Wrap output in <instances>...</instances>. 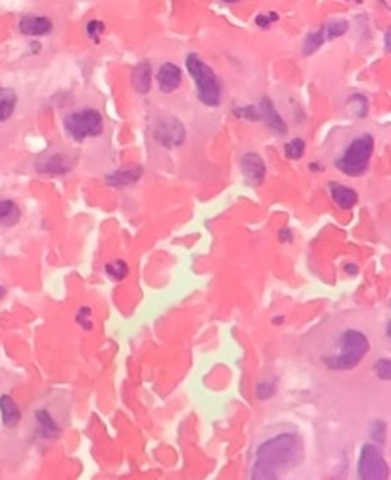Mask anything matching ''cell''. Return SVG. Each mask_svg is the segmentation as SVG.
<instances>
[{
    "mask_svg": "<svg viewBox=\"0 0 391 480\" xmlns=\"http://www.w3.org/2000/svg\"><path fill=\"white\" fill-rule=\"evenodd\" d=\"M300 457H302V443L298 436L285 433L268 440L257 448L252 479L272 480L283 477L298 464Z\"/></svg>",
    "mask_w": 391,
    "mask_h": 480,
    "instance_id": "6da1fadb",
    "label": "cell"
},
{
    "mask_svg": "<svg viewBox=\"0 0 391 480\" xmlns=\"http://www.w3.org/2000/svg\"><path fill=\"white\" fill-rule=\"evenodd\" d=\"M187 65L188 74L192 75L193 81L197 85V96L202 104L209 107H217L222 102V87L221 80L216 72L212 70V67L202 59L199 55L192 53L187 57Z\"/></svg>",
    "mask_w": 391,
    "mask_h": 480,
    "instance_id": "7a4b0ae2",
    "label": "cell"
},
{
    "mask_svg": "<svg viewBox=\"0 0 391 480\" xmlns=\"http://www.w3.org/2000/svg\"><path fill=\"white\" fill-rule=\"evenodd\" d=\"M373 149H375V139L371 135L364 132L351 141L349 147L335 160V166L347 177H361L368 170Z\"/></svg>",
    "mask_w": 391,
    "mask_h": 480,
    "instance_id": "3957f363",
    "label": "cell"
},
{
    "mask_svg": "<svg viewBox=\"0 0 391 480\" xmlns=\"http://www.w3.org/2000/svg\"><path fill=\"white\" fill-rule=\"evenodd\" d=\"M341 353L325 358V365L332 370H352L369 351V340L358 329H347L341 336Z\"/></svg>",
    "mask_w": 391,
    "mask_h": 480,
    "instance_id": "277c9868",
    "label": "cell"
},
{
    "mask_svg": "<svg viewBox=\"0 0 391 480\" xmlns=\"http://www.w3.org/2000/svg\"><path fill=\"white\" fill-rule=\"evenodd\" d=\"M64 130L75 141L95 138L104 131V119L95 109H81L64 118Z\"/></svg>",
    "mask_w": 391,
    "mask_h": 480,
    "instance_id": "5b68a950",
    "label": "cell"
},
{
    "mask_svg": "<svg viewBox=\"0 0 391 480\" xmlns=\"http://www.w3.org/2000/svg\"><path fill=\"white\" fill-rule=\"evenodd\" d=\"M359 479L364 480H381L388 477V465H386L383 455L373 445H364L359 457L358 465Z\"/></svg>",
    "mask_w": 391,
    "mask_h": 480,
    "instance_id": "8992f818",
    "label": "cell"
},
{
    "mask_svg": "<svg viewBox=\"0 0 391 480\" xmlns=\"http://www.w3.org/2000/svg\"><path fill=\"white\" fill-rule=\"evenodd\" d=\"M187 131L176 118H163L154 127V139L165 148H178L185 143Z\"/></svg>",
    "mask_w": 391,
    "mask_h": 480,
    "instance_id": "52a82bcc",
    "label": "cell"
},
{
    "mask_svg": "<svg viewBox=\"0 0 391 480\" xmlns=\"http://www.w3.org/2000/svg\"><path fill=\"white\" fill-rule=\"evenodd\" d=\"M240 171L249 185L257 187L264 182L266 178V165L264 160L257 153L249 152L240 158Z\"/></svg>",
    "mask_w": 391,
    "mask_h": 480,
    "instance_id": "ba28073f",
    "label": "cell"
},
{
    "mask_svg": "<svg viewBox=\"0 0 391 480\" xmlns=\"http://www.w3.org/2000/svg\"><path fill=\"white\" fill-rule=\"evenodd\" d=\"M256 110H257V121H263L269 130L276 132V135L283 136L286 135L288 126L286 122L283 121V118L279 115L276 110V107L272 102V98L263 97L259 101V104H256Z\"/></svg>",
    "mask_w": 391,
    "mask_h": 480,
    "instance_id": "9c48e42d",
    "label": "cell"
},
{
    "mask_svg": "<svg viewBox=\"0 0 391 480\" xmlns=\"http://www.w3.org/2000/svg\"><path fill=\"white\" fill-rule=\"evenodd\" d=\"M158 85H160V90L163 93H171L175 92L176 88L182 85V70H180L178 65L175 63L168 62L163 63L158 70Z\"/></svg>",
    "mask_w": 391,
    "mask_h": 480,
    "instance_id": "30bf717a",
    "label": "cell"
},
{
    "mask_svg": "<svg viewBox=\"0 0 391 480\" xmlns=\"http://www.w3.org/2000/svg\"><path fill=\"white\" fill-rule=\"evenodd\" d=\"M19 29L25 36H46L53 31V23L48 17L25 16L21 19Z\"/></svg>",
    "mask_w": 391,
    "mask_h": 480,
    "instance_id": "8fae6325",
    "label": "cell"
},
{
    "mask_svg": "<svg viewBox=\"0 0 391 480\" xmlns=\"http://www.w3.org/2000/svg\"><path fill=\"white\" fill-rule=\"evenodd\" d=\"M151 84H153L151 63L141 62L139 65L134 68V72H132V85H134L137 93L146 96V93L151 90Z\"/></svg>",
    "mask_w": 391,
    "mask_h": 480,
    "instance_id": "7c38bea8",
    "label": "cell"
},
{
    "mask_svg": "<svg viewBox=\"0 0 391 480\" xmlns=\"http://www.w3.org/2000/svg\"><path fill=\"white\" fill-rule=\"evenodd\" d=\"M329 188L335 205H339L341 209H351L358 204V192L354 188L341 185V183H330Z\"/></svg>",
    "mask_w": 391,
    "mask_h": 480,
    "instance_id": "4fadbf2b",
    "label": "cell"
},
{
    "mask_svg": "<svg viewBox=\"0 0 391 480\" xmlns=\"http://www.w3.org/2000/svg\"><path fill=\"white\" fill-rule=\"evenodd\" d=\"M143 177V168L141 166H129V168L117 170L114 173L107 175V183L112 187H127L136 183Z\"/></svg>",
    "mask_w": 391,
    "mask_h": 480,
    "instance_id": "5bb4252c",
    "label": "cell"
},
{
    "mask_svg": "<svg viewBox=\"0 0 391 480\" xmlns=\"http://www.w3.org/2000/svg\"><path fill=\"white\" fill-rule=\"evenodd\" d=\"M0 413H2V421L7 428H14L21 421V411L11 396L0 397Z\"/></svg>",
    "mask_w": 391,
    "mask_h": 480,
    "instance_id": "9a60e30c",
    "label": "cell"
},
{
    "mask_svg": "<svg viewBox=\"0 0 391 480\" xmlns=\"http://www.w3.org/2000/svg\"><path fill=\"white\" fill-rule=\"evenodd\" d=\"M21 219L19 205L12 200H0V226L12 228Z\"/></svg>",
    "mask_w": 391,
    "mask_h": 480,
    "instance_id": "2e32d148",
    "label": "cell"
},
{
    "mask_svg": "<svg viewBox=\"0 0 391 480\" xmlns=\"http://www.w3.org/2000/svg\"><path fill=\"white\" fill-rule=\"evenodd\" d=\"M17 105V93L12 88L0 87V122L7 121L14 114Z\"/></svg>",
    "mask_w": 391,
    "mask_h": 480,
    "instance_id": "e0dca14e",
    "label": "cell"
},
{
    "mask_svg": "<svg viewBox=\"0 0 391 480\" xmlns=\"http://www.w3.org/2000/svg\"><path fill=\"white\" fill-rule=\"evenodd\" d=\"M71 168L70 161L66 160V158L62 156V155H54L48 158V160H45L42 163L37 165V170L42 171V173H51V175H59V173H64V171H68Z\"/></svg>",
    "mask_w": 391,
    "mask_h": 480,
    "instance_id": "ac0fdd59",
    "label": "cell"
},
{
    "mask_svg": "<svg viewBox=\"0 0 391 480\" xmlns=\"http://www.w3.org/2000/svg\"><path fill=\"white\" fill-rule=\"evenodd\" d=\"M324 42H327V38H325V31L324 25L320 29H317L315 33H310L307 38H305L303 42V55L305 57H310V55L315 53L317 50L320 48Z\"/></svg>",
    "mask_w": 391,
    "mask_h": 480,
    "instance_id": "d6986e66",
    "label": "cell"
},
{
    "mask_svg": "<svg viewBox=\"0 0 391 480\" xmlns=\"http://www.w3.org/2000/svg\"><path fill=\"white\" fill-rule=\"evenodd\" d=\"M36 421L40 424L42 435L45 436H54L58 435V426H56V423L53 421V418H51L49 413L46 409H40L36 413Z\"/></svg>",
    "mask_w": 391,
    "mask_h": 480,
    "instance_id": "ffe728a7",
    "label": "cell"
},
{
    "mask_svg": "<svg viewBox=\"0 0 391 480\" xmlns=\"http://www.w3.org/2000/svg\"><path fill=\"white\" fill-rule=\"evenodd\" d=\"M324 31L327 41H332L335 38H341L349 31V23L347 21H332V23L324 24Z\"/></svg>",
    "mask_w": 391,
    "mask_h": 480,
    "instance_id": "44dd1931",
    "label": "cell"
},
{
    "mask_svg": "<svg viewBox=\"0 0 391 480\" xmlns=\"http://www.w3.org/2000/svg\"><path fill=\"white\" fill-rule=\"evenodd\" d=\"M105 273L114 280H124L127 277L129 268L124 260H114L110 263L105 265Z\"/></svg>",
    "mask_w": 391,
    "mask_h": 480,
    "instance_id": "7402d4cb",
    "label": "cell"
},
{
    "mask_svg": "<svg viewBox=\"0 0 391 480\" xmlns=\"http://www.w3.org/2000/svg\"><path fill=\"white\" fill-rule=\"evenodd\" d=\"M347 105L352 110V114L358 115V118H366L368 114V98L361 93H356L352 96L349 101H347Z\"/></svg>",
    "mask_w": 391,
    "mask_h": 480,
    "instance_id": "603a6c76",
    "label": "cell"
},
{
    "mask_svg": "<svg viewBox=\"0 0 391 480\" xmlns=\"http://www.w3.org/2000/svg\"><path fill=\"white\" fill-rule=\"evenodd\" d=\"M285 155L290 158V160H300V158L305 155V141L300 138L291 139L285 147Z\"/></svg>",
    "mask_w": 391,
    "mask_h": 480,
    "instance_id": "cb8c5ba5",
    "label": "cell"
},
{
    "mask_svg": "<svg viewBox=\"0 0 391 480\" xmlns=\"http://www.w3.org/2000/svg\"><path fill=\"white\" fill-rule=\"evenodd\" d=\"M85 31H87L90 40L98 41V38L102 36V33L105 31V24L102 23V21L93 19V21H90V23L87 24V28H85Z\"/></svg>",
    "mask_w": 391,
    "mask_h": 480,
    "instance_id": "d4e9b609",
    "label": "cell"
},
{
    "mask_svg": "<svg viewBox=\"0 0 391 480\" xmlns=\"http://www.w3.org/2000/svg\"><path fill=\"white\" fill-rule=\"evenodd\" d=\"M375 372L381 380H390L391 377V363L388 358H381L375 363Z\"/></svg>",
    "mask_w": 391,
    "mask_h": 480,
    "instance_id": "484cf974",
    "label": "cell"
},
{
    "mask_svg": "<svg viewBox=\"0 0 391 480\" xmlns=\"http://www.w3.org/2000/svg\"><path fill=\"white\" fill-rule=\"evenodd\" d=\"M274 392H276V382H272V380H269V382H261L259 385H257V397H259V399H269V397H273L274 396Z\"/></svg>",
    "mask_w": 391,
    "mask_h": 480,
    "instance_id": "4316f807",
    "label": "cell"
},
{
    "mask_svg": "<svg viewBox=\"0 0 391 480\" xmlns=\"http://www.w3.org/2000/svg\"><path fill=\"white\" fill-rule=\"evenodd\" d=\"M279 19V16L276 12H269V14H259L256 17V25L261 29H268L272 28V24L276 23Z\"/></svg>",
    "mask_w": 391,
    "mask_h": 480,
    "instance_id": "83f0119b",
    "label": "cell"
},
{
    "mask_svg": "<svg viewBox=\"0 0 391 480\" xmlns=\"http://www.w3.org/2000/svg\"><path fill=\"white\" fill-rule=\"evenodd\" d=\"M90 314H92V312H90L88 307H81L78 316H76V321H78V323L87 329L92 328V323H90Z\"/></svg>",
    "mask_w": 391,
    "mask_h": 480,
    "instance_id": "f1b7e54d",
    "label": "cell"
},
{
    "mask_svg": "<svg viewBox=\"0 0 391 480\" xmlns=\"http://www.w3.org/2000/svg\"><path fill=\"white\" fill-rule=\"evenodd\" d=\"M344 270H346V273H349V275H354L356 272H358V267H356V265H346V267H344Z\"/></svg>",
    "mask_w": 391,
    "mask_h": 480,
    "instance_id": "f546056e",
    "label": "cell"
},
{
    "mask_svg": "<svg viewBox=\"0 0 391 480\" xmlns=\"http://www.w3.org/2000/svg\"><path fill=\"white\" fill-rule=\"evenodd\" d=\"M385 42H386V51H390V31L385 34Z\"/></svg>",
    "mask_w": 391,
    "mask_h": 480,
    "instance_id": "4dcf8cb0",
    "label": "cell"
},
{
    "mask_svg": "<svg viewBox=\"0 0 391 480\" xmlns=\"http://www.w3.org/2000/svg\"><path fill=\"white\" fill-rule=\"evenodd\" d=\"M4 295H6V289H4V287H0V299H2Z\"/></svg>",
    "mask_w": 391,
    "mask_h": 480,
    "instance_id": "1f68e13d",
    "label": "cell"
},
{
    "mask_svg": "<svg viewBox=\"0 0 391 480\" xmlns=\"http://www.w3.org/2000/svg\"><path fill=\"white\" fill-rule=\"evenodd\" d=\"M223 4H235V2H239V0H222Z\"/></svg>",
    "mask_w": 391,
    "mask_h": 480,
    "instance_id": "d6a6232c",
    "label": "cell"
},
{
    "mask_svg": "<svg viewBox=\"0 0 391 480\" xmlns=\"http://www.w3.org/2000/svg\"><path fill=\"white\" fill-rule=\"evenodd\" d=\"M358 2H361V0H358Z\"/></svg>",
    "mask_w": 391,
    "mask_h": 480,
    "instance_id": "836d02e7",
    "label": "cell"
}]
</instances>
